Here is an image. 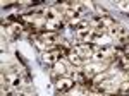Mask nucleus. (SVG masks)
Masks as SVG:
<instances>
[{
  "instance_id": "1",
  "label": "nucleus",
  "mask_w": 129,
  "mask_h": 96,
  "mask_svg": "<svg viewBox=\"0 0 129 96\" xmlns=\"http://www.w3.org/2000/svg\"><path fill=\"white\" fill-rule=\"evenodd\" d=\"M115 24V21L112 19L110 16H96V17H93L91 22H89V26L91 29H96V31H105L107 28H112Z\"/></svg>"
},
{
  "instance_id": "2",
  "label": "nucleus",
  "mask_w": 129,
  "mask_h": 96,
  "mask_svg": "<svg viewBox=\"0 0 129 96\" xmlns=\"http://www.w3.org/2000/svg\"><path fill=\"white\" fill-rule=\"evenodd\" d=\"M72 53H76V55L84 62V60H88V58L93 57V53H95V46H93V45H88V43L76 45V46L72 48Z\"/></svg>"
},
{
  "instance_id": "3",
  "label": "nucleus",
  "mask_w": 129,
  "mask_h": 96,
  "mask_svg": "<svg viewBox=\"0 0 129 96\" xmlns=\"http://www.w3.org/2000/svg\"><path fill=\"white\" fill-rule=\"evenodd\" d=\"M110 34L119 41L120 45H129V29L124 26H112Z\"/></svg>"
},
{
  "instance_id": "4",
  "label": "nucleus",
  "mask_w": 129,
  "mask_h": 96,
  "mask_svg": "<svg viewBox=\"0 0 129 96\" xmlns=\"http://www.w3.org/2000/svg\"><path fill=\"white\" fill-rule=\"evenodd\" d=\"M93 57L96 60H105L109 57H115V46H110V45H105V46H100L95 48V53Z\"/></svg>"
},
{
  "instance_id": "5",
  "label": "nucleus",
  "mask_w": 129,
  "mask_h": 96,
  "mask_svg": "<svg viewBox=\"0 0 129 96\" xmlns=\"http://www.w3.org/2000/svg\"><path fill=\"white\" fill-rule=\"evenodd\" d=\"M81 14H83V5L81 4H69L66 12H64L66 19H71V21H78Z\"/></svg>"
},
{
  "instance_id": "6",
  "label": "nucleus",
  "mask_w": 129,
  "mask_h": 96,
  "mask_svg": "<svg viewBox=\"0 0 129 96\" xmlns=\"http://www.w3.org/2000/svg\"><path fill=\"white\" fill-rule=\"evenodd\" d=\"M40 39L43 41L45 46H50V45H57L60 41L59 34L57 33H52V31H47V33H40Z\"/></svg>"
},
{
  "instance_id": "7",
  "label": "nucleus",
  "mask_w": 129,
  "mask_h": 96,
  "mask_svg": "<svg viewBox=\"0 0 129 96\" xmlns=\"http://www.w3.org/2000/svg\"><path fill=\"white\" fill-rule=\"evenodd\" d=\"M59 58H60V53H59V50H57V46L50 48V50H47L43 53V62L45 64H57Z\"/></svg>"
},
{
  "instance_id": "8",
  "label": "nucleus",
  "mask_w": 129,
  "mask_h": 96,
  "mask_svg": "<svg viewBox=\"0 0 129 96\" xmlns=\"http://www.w3.org/2000/svg\"><path fill=\"white\" fill-rule=\"evenodd\" d=\"M74 81L72 79H57V82H55V86H57V89H59L60 93H67V91H71L72 87H74Z\"/></svg>"
},
{
  "instance_id": "9",
  "label": "nucleus",
  "mask_w": 129,
  "mask_h": 96,
  "mask_svg": "<svg viewBox=\"0 0 129 96\" xmlns=\"http://www.w3.org/2000/svg\"><path fill=\"white\" fill-rule=\"evenodd\" d=\"M7 81H9L10 86L16 87V89H19L22 86V76H21L19 72H10L9 76H7Z\"/></svg>"
},
{
  "instance_id": "10",
  "label": "nucleus",
  "mask_w": 129,
  "mask_h": 96,
  "mask_svg": "<svg viewBox=\"0 0 129 96\" xmlns=\"http://www.w3.org/2000/svg\"><path fill=\"white\" fill-rule=\"evenodd\" d=\"M71 79H72L74 82L83 84V82L88 79V76H86V72H83V70H79V69H74V70L71 72Z\"/></svg>"
},
{
  "instance_id": "11",
  "label": "nucleus",
  "mask_w": 129,
  "mask_h": 96,
  "mask_svg": "<svg viewBox=\"0 0 129 96\" xmlns=\"http://www.w3.org/2000/svg\"><path fill=\"white\" fill-rule=\"evenodd\" d=\"M45 28L52 31V33H55V31H60V29L64 28V21L60 19H55V21H48V22H45Z\"/></svg>"
},
{
  "instance_id": "12",
  "label": "nucleus",
  "mask_w": 129,
  "mask_h": 96,
  "mask_svg": "<svg viewBox=\"0 0 129 96\" xmlns=\"http://www.w3.org/2000/svg\"><path fill=\"white\" fill-rule=\"evenodd\" d=\"M76 36L83 41H88V39L93 38V33H91V28H86V29H79V31H76Z\"/></svg>"
},
{
  "instance_id": "13",
  "label": "nucleus",
  "mask_w": 129,
  "mask_h": 96,
  "mask_svg": "<svg viewBox=\"0 0 129 96\" xmlns=\"http://www.w3.org/2000/svg\"><path fill=\"white\" fill-rule=\"evenodd\" d=\"M59 74H66V65L62 62H57L55 67H53V77H57Z\"/></svg>"
},
{
  "instance_id": "14",
  "label": "nucleus",
  "mask_w": 129,
  "mask_h": 96,
  "mask_svg": "<svg viewBox=\"0 0 129 96\" xmlns=\"http://www.w3.org/2000/svg\"><path fill=\"white\" fill-rule=\"evenodd\" d=\"M117 93H119L120 96H127L129 94V81H126V82L120 84L119 89H117Z\"/></svg>"
},
{
  "instance_id": "15",
  "label": "nucleus",
  "mask_w": 129,
  "mask_h": 96,
  "mask_svg": "<svg viewBox=\"0 0 129 96\" xmlns=\"http://www.w3.org/2000/svg\"><path fill=\"white\" fill-rule=\"evenodd\" d=\"M69 60L74 64V65H81V64H83V60H81L76 53H72V52H71V55H69Z\"/></svg>"
},
{
  "instance_id": "16",
  "label": "nucleus",
  "mask_w": 129,
  "mask_h": 96,
  "mask_svg": "<svg viewBox=\"0 0 129 96\" xmlns=\"http://www.w3.org/2000/svg\"><path fill=\"white\" fill-rule=\"evenodd\" d=\"M2 96H14V94H12L10 89H4V91H2Z\"/></svg>"
},
{
  "instance_id": "17",
  "label": "nucleus",
  "mask_w": 129,
  "mask_h": 96,
  "mask_svg": "<svg viewBox=\"0 0 129 96\" xmlns=\"http://www.w3.org/2000/svg\"><path fill=\"white\" fill-rule=\"evenodd\" d=\"M127 81H129V76H127Z\"/></svg>"
}]
</instances>
